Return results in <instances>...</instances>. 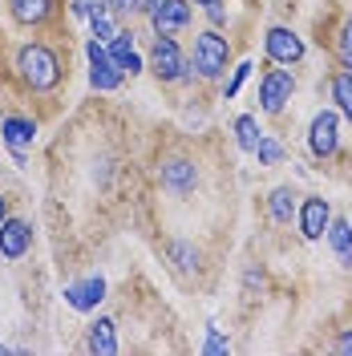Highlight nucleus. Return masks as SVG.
I'll list each match as a JSON object with an SVG mask.
<instances>
[{"label":"nucleus","instance_id":"nucleus-11","mask_svg":"<svg viewBox=\"0 0 352 356\" xmlns=\"http://www.w3.org/2000/svg\"><path fill=\"white\" fill-rule=\"evenodd\" d=\"M195 186H198V166L191 162V158H166L162 162V191H170V195H195Z\"/></svg>","mask_w":352,"mask_h":356},{"label":"nucleus","instance_id":"nucleus-16","mask_svg":"<svg viewBox=\"0 0 352 356\" xmlns=\"http://www.w3.org/2000/svg\"><path fill=\"white\" fill-rule=\"evenodd\" d=\"M86 353H93V356H113V353H118V324H113L110 316L89 320V328H86Z\"/></svg>","mask_w":352,"mask_h":356},{"label":"nucleus","instance_id":"nucleus-17","mask_svg":"<svg viewBox=\"0 0 352 356\" xmlns=\"http://www.w3.org/2000/svg\"><path fill=\"white\" fill-rule=\"evenodd\" d=\"M166 255H170V264H175L178 275H198V267H202V255H198V247L191 239H170L166 243Z\"/></svg>","mask_w":352,"mask_h":356},{"label":"nucleus","instance_id":"nucleus-19","mask_svg":"<svg viewBox=\"0 0 352 356\" xmlns=\"http://www.w3.org/2000/svg\"><path fill=\"white\" fill-rule=\"evenodd\" d=\"M296 211H300V202L291 195V186H275V191L267 195V215L280 222V227H287V222L296 219Z\"/></svg>","mask_w":352,"mask_h":356},{"label":"nucleus","instance_id":"nucleus-13","mask_svg":"<svg viewBox=\"0 0 352 356\" xmlns=\"http://www.w3.org/2000/svg\"><path fill=\"white\" fill-rule=\"evenodd\" d=\"M106 300V280L102 275H86V280H73L65 288V304L73 312H97V304Z\"/></svg>","mask_w":352,"mask_h":356},{"label":"nucleus","instance_id":"nucleus-9","mask_svg":"<svg viewBox=\"0 0 352 356\" xmlns=\"http://www.w3.org/2000/svg\"><path fill=\"white\" fill-rule=\"evenodd\" d=\"M33 251V227L24 219H13V215H4L0 219V255L8 259V264H17Z\"/></svg>","mask_w":352,"mask_h":356},{"label":"nucleus","instance_id":"nucleus-32","mask_svg":"<svg viewBox=\"0 0 352 356\" xmlns=\"http://www.w3.org/2000/svg\"><path fill=\"white\" fill-rule=\"evenodd\" d=\"M4 215H8V199H4V195H0V219H4Z\"/></svg>","mask_w":352,"mask_h":356},{"label":"nucleus","instance_id":"nucleus-21","mask_svg":"<svg viewBox=\"0 0 352 356\" xmlns=\"http://www.w3.org/2000/svg\"><path fill=\"white\" fill-rule=\"evenodd\" d=\"M328 89H332V102H336V113H344L352 122V69H336Z\"/></svg>","mask_w":352,"mask_h":356},{"label":"nucleus","instance_id":"nucleus-5","mask_svg":"<svg viewBox=\"0 0 352 356\" xmlns=\"http://www.w3.org/2000/svg\"><path fill=\"white\" fill-rule=\"evenodd\" d=\"M86 57H89V86L97 89V93H113V89H122L126 73L113 65V57L106 53V44L97 41V37H89L86 41Z\"/></svg>","mask_w":352,"mask_h":356},{"label":"nucleus","instance_id":"nucleus-3","mask_svg":"<svg viewBox=\"0 0 352 356\" xmlns=\"http://www.w3.org/2000/svg\"><path fill=\"white\" fill-rule=\"evenodd\" d=\"M146 69H154V77L162 86H178V81H191V61H186V53L178 49L175 37H166V33H154V44H150V61Z\"/></svg>","mask_w":352,"mask_h":356},{"label":"nucleus","instance_id":"nucleus-4","mask_svg":"<svg viewBox=\"0 0 352 356\" xmlns=\"http://www.w3.org/2000/svg\"><path fill=\"white\" fill-rule=\"evenodd\" d=\"M142 8H146V17H150V29H154V33H166V37L182 33V29L191 24V17H195V4H191V0H146Z\"/></svg>","mask_w":352,"mask_h":356},{"label":"nucleus","instance_id":"nucleus-12","mask_svg":"<svg viewBox=\"0 0 352 356\" xmlns=\"http://www.w3.org/2000/svg\"><path fill=\"white\" fill-rule=\"evenodd\" d=\"M8 17L17 29H45L57 17V0H8Z\"/></svg>","mask_w":352,"mask_h":356},{"label":"nucleus","instance_id":"nucleus-25","mask_svg":"<svg viewBox=\"0 0 352 356\" xmlns=\"http://www.w3.org/2000/svg\"><path fill=\"white\" fill-rule=\"evenodd\" d=\"M251 61H239V65L231 69V81H223V97H227V102H231V97H235V93H239L243 89V81H247V77H251Z\"/></svg>","mask_w":352,"mask_h":356},{"label":"nucleus","instance_id":"nucleus-33","mask_svg":"<svg viewBox=\"0 0 352 356\" xmlns=\"http://www.w3.org/2000/svg\"><path fill=\"white\" fill-rule=\"evenodd\" d=\"M134 4H138V8H142V4H146V0H134Z\"/></svg>","mask_w":352,"mask_h":356},{"label":"nucleus","instance_id":"nucleus-8","mask_svg":"<svg viewBox=\"0 0 352 356\" xmlns=\"http://www.w3.org/2000/svg\"><path fill=\"white\" fill-rule=\"evenodd\" d=\"M308 150L316 158H332L340 150V113L336 110H320L308 126Z\"/></svg>","mask_w":352,"mask_h":356},{"label":"nucleus","instance_id":"nucleus-10","mask_svg":"<svg viewBox=\"0 0 352 356\" xmlns=\"http://www.w3.org/2000/svg\"><path fill=\"white\" fill-rule=\"evenodd\" d=\"M296 219H300V235H304L308 243L324 239V231H328V222H332V207H328V199H320V195H308V199L300 202Z\"/></svg>","mask_w":352,"mask_h":356},{"label":"nucleus","instance_id":"nucleus-18","mask_svg":"<svg viewBox=\"0 0 352 356\" xmlns=\"http://www.w3.org/2000/svg\"><path fill=\"white\" fill-rule=\"evenodd\" d=\"M324 235H328V247L336 251L340 267H352V222L332 215V222H328V231H324Z\"/></svg>","mask_w":352,"mask_h":356},{"label":"nucleus","instance_id":"nucleus-2","mask_svg":"<svg viewBox=\"0 0 352 356\" xmlns=\"http://www.w3.org/2000/svg\"><path fill=\"white\" fill-rule=\"evenodd\" d=\"M191 69H195L202 81H219L223 73L231 69V41L223 37L219 29H202L195 37V57H191Z\"/></svg>","mask_w":352,"mask_h":356},{"label":"nucleus","instance_id":"nucleus-24","mask_svg":"<svg viewBox=\"0 0 352 356\" xmlns=\"http://www.w3.org/2000/svg\"><path fill=\"white\" fill-rule=\"evenodd\" d=\"M336 61L344 69H352V17L340 24V33H336Z\"/></svg>","mask_w":352,"mask_h":356},{"label":"nucleus","instance_id":"nucleus-22","mask_svg":"<svg viewBox=\"0 0 352 356\" xmlns=\"http://www.w3.org/2000/svg\"><path fill=\"white\" fill-rule=\"evenodd\" d=\"M89 29H93V37L106 44L118 33V24H113V17H110V8H106V0H93L89 4Z\"/></svg>","mask_w":352,"mask_h":356},{"label":"nucleus","instance_id":"nucleus-20","mask_svg":"<svg viewBox=\"0 0 352 356\" xmlns=\"http://www.w3.org/2000/svg\"><path fill=\"white\" fill-rule=\"evenodd\" d=\"M231 130H235V146H239L243 154H255V146H259V138H264L259 118H255V113H239Z\"/></svg>","mask_w":352,"mask_h":356},{"label":"nucleus","instance_id":"nucleus-23","mask_svg":"<svg viewBox=\"0 0 352 356\" xmlns=\"http://www.w3.org/2000/svg\"><path fill=\"white\" fill-rule=\"evenodd\" d=\"M255 158H259V166H280V162L287 158V150H284V142H280V138L264 134V138H259V146H255Z\"/></svg>","mask_w":352,"mask_h":356},{"label":"nucleus","instance_id":"nucleus-26","mask_svg":"<svg viewBox=\"0 0 352 356\" xmlns=\"http://www.w3.org/2000/svg\"><path fill=\"white\" fill-rule=\"evenodd\" d=\"M227 353H231V344L219 336L215 324H207V344H202V356H227Z\"/></svg>","mask_w":352,"mask_h":356},{"label":"nucleus","instance_id":"nucleus-28","mask_svg":"<svg viewBox=\"0 0 352 356\" xmlns=\"http://www.w3.org/2000/svg\"><path fill=\"white\" fill-rule=\"evenodd\" d=\"M65 4H69V13H73V17L89 21V4H93V0H65Z\"/></svg>","mask_w":352,"mask_h":356},{"label":"nucleus","instance_id":"nucleus-15","mask_svg":"<svg viewBox=\"0 0 352 356\" xmlns=\"http://www.w3.org/2000/svg\"><path fill=\"white\" fill-rule=\"evenodd\" d=\"M0 142L8 150H29L37 142V122L24 118V113H4L0 118Z\"/></svg>","mask_w":352,"mask_h":356},{"label":"nucleus","instance_id":"nucleus-29","mask_svg":"<svg viewBox=\"0 0 352 356\" xmlns=\"http://www.w3.org/2000/svg\"><path fill=\"white\" fill-rule=\"evenodd\" d=\"M336 353H340V356H352V328H344V332L336 336Z\"/></svg>","mask_w":352,"mask_h":356},{"label":"nucleus","instance_id":"nucleus-27","mask_svg":"<svg viewBox=\"0 0 352 356\" xmlns=\"http://www.w3.org/2000/svg\"><path fill=\"white\" fill-rule=\"evenodd\" d=\"M191 4H198V8L211 17V29H223V21H227V13H223V0H191Z\"/></svg>","mask_w":352,"mask_h":356},{"label":"nucleus","instance_id":"nucleus-30","mask_svg":"<svg viewBox=\"0 0 352 356\" xmlns=\"http://www.w3.org/2000/svg\"><path fill=\"white\" fill-rule=\"evenodd\" d=\"M255 284L264 288V271H255V267H247V291H255Z\"/></svg>","mask_w":352,"mask_h":356},{"label":"nucleus","instance_id":"nucleus-7","mask_svg":"<svg viewBox=\"0 0 352 356\" xmlns=\"http://www.w3.org/2000/svg\"><path fill=\"white\" fill-rule=\"evenodd\" d=\"M291 93H296V73L287 65L280 69H267L264 77H259V106H264V113H284V106L291 102Z\"/></svg>","mask_w":352,"mask_h":356},{"label":"nucleus","instance_id":"nucleus-31","mask_svg":"<svg viewBox=\"0 0 352 356\" xmlns=\"http://www.w3.org/2000/svg\"><path fill=\"white\" fill-rule=\"evenodd\" d=\"M8 154H13V166H17V170L29 166V150H8Z\"/></svg>","mask_w":352,"mask_h":356},{"label":"nucleus","instance_id":"nucleus-6","mask_svg":"<svg viewBox=\"0 0 352 356\" xmlns=\"http://www.w3.org/2000/svg\"><path fill=\"white\" fill-rule=\"evenodd\" d=\"M264 53L271 65H300L304 61V41H300V33L296 29H287V24H271L264 33Z\"/></svg>","mask_w":352,"mask_h":356},{"label":"nucleus","instance_id":"nucleus-1","mask_svg":"<svg viewBox=\"0 0 352 356\" xmlns=\"http://www.w3.org/2000/svg\"><path fill=\"white\" fill-rule=\"evenodd\" d=\"M13 77H17V86L24 93L49 97V93H57V89L65 86L69 69H65V57L49 41H24L13 53Z\"/></svg>","mask_w":352,"mask_h":356},{"label":"nucleus","instance_id":"nucleus-14","mask_svg":"<svg viewBox=\"0 0 352 356\" xmlns=\"http://www.w3.org/2000/svg\"><path fill=\"white\" fill-rule=\"evenodd\" d=\"M106 53L113 57V65L122 69L126 77H134V73H142V69H146L142 53L134 49V29H118L110 41H106Z\"/></svg>","mask_w":352,"mask_h":356}]
</instances>
